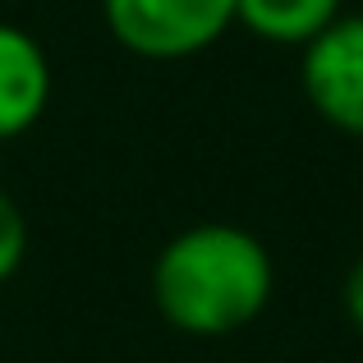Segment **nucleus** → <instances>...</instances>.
I'll use <instances>...</instances> for the list:
<instances>
[{"instance_id": "obj_3", "label": "nucleus", "mask_w": 363, "mask_h": 363, "mask_svg": "<svg viewBox=\"0 0 363 363\" xmlns=\"http://www.w3.org/2000/svg\"><path fill=\"white\" fill-rule=\"evenodd\" d=\"M299 83L331 129L363 138V14H340L303 42Z\"/></svg>"}, {"instance_id": "obj_2", "label": "nucleus", "mask_w": 363, "mask_h": 363, "mask_svg": "<svg viewBox=\"0 0 363 363\" xmlns=\"http://www.w3.org/2000/svg\"><path fill=\"white\" fill-rule=\"evenodd\" d=\"M111 37L143 60H189L221 42L235 0H101Z\"/></svg>"}, {"instance_id": "obj_6", "label": "nucleus", "mask_w": 363, "mask_h": 363, "mask_svg": "<svg viewBox=\"0 0 363 363\" xmlns=\"http://www.w3.org/2000/svg\"><path fill=\"white\" fill-rule=\"evenodd\" d=\"M28 257V216L14 198L0 189V285L23 267Z\"/></svg>"}, {"instance_id": "obj_5", "label": "nucleus", "mask_w": 363, "mask_h": 363, "mask_svg": "<svg viewBox=\"0 0 363 363\" xmlns=\"http://www.w3.org/2000/svg\"><path fill=\"white\" fill-rule=\"evenodd\" d=\"M345 0H235V23L272 46H303L340 18Z\"/></svg>"}, {"instance_id": "obj_7", "label": "nucleus", "mask_w": 363, "mask_h": 363, "mask_svg": "<svg viewBox=\"0 0 363 363\" xmlns=\"http://www.w3.org/2000/svg\"><path fill=\"white\" fill-rule=\"evenodd\" d=\"M345 313L354 318V327H363V257L345 276Z\"/></svg>"}, {"instance_id": "obj_1", "label": "nucleus", "mask_w": 363, "mask_h": 363, "mask_svg": "<svg viewBox=\"0 0 363 363\" xmlns=\"http://www.w3.org/2000/svg\"><path fill=\"white\" fill-rule=\"evenodd\" d=\"M272 257L257 235L230 221L179 230L152 262L157 313L184 336H230L272 299Z\"/></svg>"}, {"instance_id": "obj_4", "label": "nucleus", "mask_w": 363, "mask_h": 363, "mask_svg": "<svg viewBox=\"0 0 363 363\" xmlns=\"http://www.w3.org/2000/svg\"><path fill=\"white\" fill-rule=\"evenodd\" d=\"M51 101V60L33 33L0 23V143L28 133Z\"/></svg>"}]
</instances>
